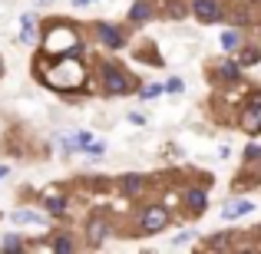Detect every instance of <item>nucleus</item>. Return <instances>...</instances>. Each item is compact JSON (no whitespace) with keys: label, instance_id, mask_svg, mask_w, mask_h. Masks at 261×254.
I'll return each instance as SVG.
<instances>
[{"label":"nucleus","instance_id":"f257e3e1","mask_svg":"<svg viewBox=\"0 0 261 254\" xmlns=\"http://www.w3.org/2000/svg\"><path fill=\"white\" fill-rule=\"evenodd\" d=\"M43 50L50 57H80V33L70 26V20H57V23L46 30V40H43Z\"/></svg>","mask_w":261,"mask_h":254},{"label":"nucleus","instance_id":"f03ea898","mask_svg":"<svg viewBox=\"0 0 261 254\" xmlns=\"http://www.w3.org/2000/svg\"><path fill=\"white\" fill-rule=\"evenodd\" d=\"M83 76H86V70H83V63H80V57H57V66L46 73V83L70 93V89L83 86Z\"/></svg>","mask_w":261,"mask_h":254},{"label":"nucleus","instance_id":"7ed1b4c3","mask_svg":"<svg viewBox=\"0 0 261 254\" xmlns=\"http://www.w3.org/2000/svg\"><path fill=\"white\" fill-rule=\"evenodd\" d=\"M102 86H106L109 96H122V93H129V89H133V79H129L119 66H109L106 63V66H102Z\"/></svg>","mask_w":261,"mask_h":254},{"label":"nucleus","instance_id":"20e7f679","mask_svg":"<svg viewBox=\"0 0 261 254\" xmlns=\"http://www.w3.org/2000/svg\"><path fill=\"white\" fill-rule=\"evenodd\" d=\"M166 224H169V211L162 208V205H149L139 218V228L146 231V235H155V231H162Z\"/></svg>","mask_w":261,"mask_h":254},{"label":"nucleus","instance_id":"39448f33","mask_svg":"<svg viewBox=\"0 0 261 254\" xmlns=\"http://www.w3.org/2000/svg\"><path fill=\"white\" fill-rule=\"evenodd\" d=\"M242 129L245 132H261V93H255L248 99V106L242 109Z\"/></svg>","mask_w":261,"mask_h":254},{"label":"nucleus","instance_id":"423d86ee","mask_svg":"<svg viewBox=\"0 0 261 254\" xmlns=\"http://www.w3.org/2000/svg\"><path fill=\"white\" fill-rule=\"evenodd\" d=\"M192 13L198 17V23H218L222 20V4L218 0H192Z\"/></svg>","mask_w":261,"mask_h":254},{"label":"nucleus","instance_id":"0eeeda50","mask_svg":"<svg viewBox=\"0 0 261 254\" xmlns=\"http://www.w3.org/2000/svg\"><path fill=\"white\" fill-rule=\"evenodd\" d=\"M251 211H255V202H248V198H231V202L222 208V218L225 221H235V218L251 215Z\"/></svg>","mask_w":261,"mask_h":254},{"label":"nucleus","instance_id":"6e6552de","mask_svg":"<svg viewBox=\"0 0 261 254\" xmlns=\"http://www.w3.org/2000/svg\"><path fill=\"white\" fill-rule=\"evenodd\" d=\"M96 33H99V40L109 46V50H119V46H122V33L116 30V26H109V23H99V30H96Z\"/></svg>","mask_w":261,"mask_h":254},{"label":"nucleus","instance_id":"1a4fd4ad","mask_svg":"<svg viewBox=\"0 0 261 254\" xmlns=\"http://www.w3.org/2000/svg\"><path fill=\"white\" fill-rule=\"evenodd\" d=\"M106 235H109V224L102 221V218H93V221H89V244L99 248V244L106 241Z\"/></svg>","mask_w":261,"mask_h":254},{"label":"nucleus","instance_id":"9d476101","mask_svg":"<svg viewBox=\"0 0 261 254\" xmlns=\"http://www.w3.org/2000/svg\"><path fill=\"white\" fill-rule=\"evenodd\" d=\"M149 17H152V4H149V0H136V4L129 7V20H133V23H146Z\"/></svg>","mask_w":261,"mask_h":254},{"label":"nucleus","instance_id":"9b49d317","mask_svg":"<svg viewBox=\"0 0 261 254\" xmlns=\"http://www.w3.org/2000/svg\"><path fill=\"white\" fill-rule=\"evenodd\" d=\"M20 23H23L20 40H23V43H30V40L37 37V17H33V13H23V17H20Z\"/></svg>","mask_w":261,"mask_h":254},{"label":"nucleus","instance_id":"f8f14e48","mask_svg":"<svg viewBox=\"0 0 261 254\" xmlns=\"http://www.w3.org/2000/svg\"><path fill=\"white\" fill-rule=\"evenodd\" d=\"M185 205H192V211H205V191L202 188H189L185 191Z\"/></svg>","mask_w":261,"mask_h":254},{"label":"nucleus","instance_id":"ddd939ff","mask_svg":"<svg viewBox=\"0 0 261 254\" xmlns=\"http://www.w3.org/2000/svg\"><path fill=\"white\" fill-rule=\"evenodd\" d=\"M13 221H17V224H37V228H40V224H46L40 215H33V211H23V208L13 211Z\"/></svg>","mask_w":261,"mask_h":254},{"label":"nucleus","instance_id":"4468645a","mask_svg":"<svg viewBox=\"0 0 261 254\" xmlns=\"http://www.w3.org/2000/svg\"><path fill=\"white\" fill-rule=\"evenodd\" d=\"M122 191H126V195H139L142 191V178L139 175H122Z\"/></svg>","mask_w":261,"mask_h":254},{"label":"nucleus","instance_id":"2eb2a0df","mask_svg":"<svg viewBox=\"0 0 261 254\" xmlns=\"http://www.w3.org/2000/svg\"><path fill=\"white\" fill-rule=\"evenodd\" d=\"M238 73H242V70H238L235 63H222V66H218V76L228 79V83H231V79H238Z\"/></svg>","mask_w":261,"mask_h":254},{"label":"nucleus","instance_id":"dca6fc26","mask_svg":"<svg viewBox=\"0 0 261 254\" xmlns=\"http://www.w3.org/2000/svg\"><path fill=\"white\" fill-rule=\"evenodd\" d=\"M222 46H225V50H235V46H238V33L235 30H225L222 33Z\"/></svg>","mask_w":261,"mask_h":254},{"label":"nucleus","instance_id":"f3484780","mask_svg":"<svg viewBox=\"0 0 261 254\" xmlns=\"http://www.w3.org/2000/svg\"><path fill=\"white\" fill-rule=\"evenodd\" d=\"M63 205H66V202H63L60 195H57V198H46V208H50L53 215H63Z\"/></svg>","mask_w":261,"mask_h":254},{"label":"nucleus","instance_id":"a211bd4d","mask_svg":"<svg viewBox=\"0 0 261 254\" xmlns=\"http://www.w3.org/2000/svg\"><path fill=\"white\" fill-rule=\"evenodd\" d=\"M0 248H4V251H20L23 244H20V238H17V235H10V238H4V244H0Z\"/></svg>","mask_w":261,"mask_h":254},{"label":"nucleus","instance_id":"6ab92c4d","mask_svg":"<svg viewBox=\"0 0 261 254\" xmlns=\"http://www.w3.org/2000/svg\"><path fill=\"white\" fill-rule=\"evenodd\" d=\"M208 248H212V251H215V248H228V231H225V235H218V238H212Z\"/></svg>","mask_w":261,"mask_h":254},{"label":"nucleus","instance_id":"aec40b11","mask_svg":"<svg viewBox=\"0 0 261 254\" xmlns=\"http://www.w3.org/2000/svg\"><path fill=\"white\" fill-rule=\"evenodd\" d=\"M53 251H73V241L70 238H57V241H53Z\"/></svg>","mask_w":261,"mask_h":254},{"label":"nucleus","instance_id":"412c9836","mask_svg":"<svg viewBox=\"0 0 261 254\" xmlns=\"http://www.w3.org/2000/svg\"><path fill=\"white\" fill-rule=\"evenodd\" d=\"M258 60H261V50H248V53L242 57V63H245V66H251V63H258Z\"/></svg>","mask_w":261,"mask_h":254},{"label":"nucleus","instance_id":"4be33fe9","mask_svg":"<svg viewBox=\"0 0 261 254\" xmlns=\"http://www.w3.org/2000/svg\"><path fill=\"white\" fill-rule=\"evenodd\" d=\"M245 159H248V162H258V159H261V149H258V146H248V152H245Z\"/></svg>","mask_w":261,"mask_h":254},{"label":"nucleus","instance_id":"5701e85b","mask_svg":"<svg viewBox=\"0 0 261 254\" xmlns=\"http://www.w3.org/2000/svg\"><path fill=\"white\" fill-rule=\"evenodd\" d=\"M192 235H195V231H182V235H178V238H175V241H172V244H175V248H182V244H185V241H192Z\"/></svg>","mask_w":261,"mask_h":254},{"label":"nucleus","instance_id":"b1692460","mask_svg":"<svg viewBox=\"0 0 261 254\" xmlns=\"http://www.w3.org/2000/svg\"><path fill=\"white\" fill-rule=\"evenodd\" d=\"M129 122H133V126H146V116L142 112H129Z\"/></svg>","mask_w":261,"mask_h":254},{"label":"nucleus","instance_id":"393cba45","mask_svg":"<svg viewBox=\"0 0 261 254\" xmlns=\"http://www.w3.org/2000/svg\"><path fill=\"white\" fill-rule=\"evenodd\" d=\"M166 89H169V93H178V89H182V83H178V79H169Z\"/></svg>","mask_w":261,"mask_h":254},{"label":"nucleus","instance_id":"a878e982","mask_svg":"<svg viewBox=\"0 0 261 254\" xmlns=\"http://www.w3.org/2000/svg\"><path fill=\"white\" fill-rule=\"evenodd\" d=\"M89 4H96V0H73V7H89Z\"/></svg>","mask_w":261,"mask_h":254},{"label":"nucleus","instance_id":"bb28decb","mask_svg":"<svg viewBox=\"0 0 261 254\" xmlns=\"http://www.w3.org/2000/svg\"><path fill=\"white\" fill-rule=\"evenodd\" d=\"M0 178H7V165H0Z\"/></svg>","mask_w":261,"mask_h":254},{"label":"nucleus","instance_id":"cd10ccee","mask_svg":"<svg viewBox=\"0 0 261 254\" xmlns=\"http://www.w3.org/2000/svg\"><path fill=\"white\" fill-rule=\"evenodd\" d=\"M37 4H40V7H46V4H53V0H37Z\"/></svg>","mask_w":261,"mask_h":254},{"label":"nucleus","instance_id":"c85d7f7f","mask_svg":"<svg viewBox=\"0 0 261 254\" xmlns=\"http://www.w3.org/2000/svg\"><path fill=\"white\" fill-rule=\"evenodd\" d=\"M0 76H4V63H0Z\"/></svg>","mask_w":261,"mask_h":254}]
</instances>
